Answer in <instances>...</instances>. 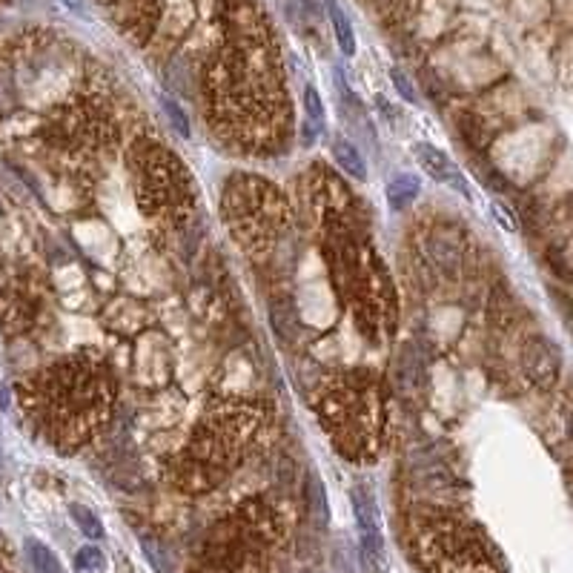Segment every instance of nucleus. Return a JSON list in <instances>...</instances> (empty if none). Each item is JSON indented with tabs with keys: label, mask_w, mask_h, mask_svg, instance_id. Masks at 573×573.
I'll use <instances>...</instances> for the list:
<instances>
[{
	"label": "nucleus",
	"mask_w": 573,
	"mask_h": 573,
	"mask_svg": "<svg viewBox=\"0 0 573 573\" xmlns=\"http://www.w3.org/2000/svg\"><path fill=\"white\" fill-rule=\"evenodd\" d=\"M75 565H78V570H83V573H101V570L106 568V556H104L101 547L87 545V547H81V551H78Z\"/></svg>",
	"instance_id": "nucleus-15"
},
{
	"label": "nucleus",
	"mask_w": 573,
	"mask_h": 573,
	"mask_svg": "<svg viewBox=\"0 0 573 573\" xmlns=\"http://www.w3.org/2000/svg\"><path fill=\"white\" fill-rule=\"evenodd\" d=\"M413 158H416L419 166H422L424 173H428L433 181H438V184H450L459 195H470L465 175L459 173V166H456L453 161H450L447 152L436 150L433 143L419 141V143H413Z\"/></svg>",
	"instance_id": "nucleus-8"
},
{
	"label": "nucleus",
	"mask_w": 573,
	"mask_h": 573,
	"mask_svg": "<svg viewBox=\"0 0 573 573\" xmlns=\"http://www.w3.org/2000/svg\"><path fill=\"white\" fill-rule=\"evenodd\" d=\"M350 502H352L356 522H359L361 565L368 573H384L387 556H384V536H382V522H379V507H376V499H373V493H368L359 484V487H352Z\"/></svg>",
	"instance_id": "nucleus-6"
},
{
	"label": "nucleus",
	"mask_w": 573,
	"mask_h": 573,
	"mask_svg": "<svg viewBox=\"0 0 573 573\" xmlns=\"http://www.w3.org/2000/svg\"><path fill=\"white\" fill-rule=\"evenodd\" d=\"M224 218L236 238L247 250H267L275 241L278 229H284L287 206L282 195L261 178L238 175L229 178L224 195Z\"/></svg>",
	"instance_id": "nucleus-4"
},
{
	"label": "nucleus",
	"mask_w": 573,
	"mask_h": 573,
	"mask_svg": "<svg viewBox=\"0 0 573 573\" xmlns=\"http://www.w3.org/2000/svg\"><path fill=\"white\" fill-rule=\"evenodd\" d=\"M315 407H319L321 428L333 436L341 456L368 459L376 453L384 424V399L373 376L350 373L330 379L319 393Z\"/></svg>",
	"instance_id": "nucleus-2"
},
{
	"label": "nucleus",
	"mask_w": 573,
	"mask_h": 573,
	"mask_svg": "<svg viewBox=\"0 0 573 573\" xmlns=\"http://www.w3.org/2000/svg\"><path fill=\"white\" fill-rule=\"evenodd\" d=\"M568 430H570V438H573V413H570V419H568Z\"/></svg>",
	"instance_id": "nucleus-21"
},
{
	"label": "nucleus",
	"mask_w": 573,
	"mask_h": 573,
	"mask_svg": "<svg viewBox=\"0 0 573 573\" xmlns=\"http://www.w3.org/2000/svg\"><path fill=\"white\" fill-rule=\"evenodd\" d=\"M304 106H307V115L321 124V120H324V104H321V95H319V89H315V87L304 89Z\"/></svg>",
	"instance_id": "nucleus-18"
},
{
	"label": "nucleus",
	"mask_w": 573,
	"mask_h": 573,
	"mask_svg": "<svg viewBox=\"0 0 573 573\" xmlns=\"http://www.w3.org/2000/svg\"><path fill=\"white\" fill-rule=\"evenodd\" d=\"M261 410L252 405H215L204 416L201 428L195 430V438L190 445V461L181 465L184 473L181 484L187 491H204L221 482L229 468L247 453L261 433Z\"/></svg>",
	"instance_id": "nucleus-3"
},
{
	"label": "nucleus",
	"mask_w": 573,
	"mask_h": 573,
	"mask_svg": "<svg viewBox=\"0 0 573 573\" xmlns=\"http://www.w3.org/2000/svg\"><path fill=\"white\" fill-rule=\"evenodd\" d=\"M161 106H164V112H166V120H169V127L175 129V136L178 138H184V141H190L192 138V127H190V118H187V112L181 109L173 97H161Z\"/></svg>",
	"instance_id": "nucleus-14"
},
{
	"label": "nucleus",
	"mask_w": 573,
	"mask_h": 573,
	"mask_svg": "<svg viewBox=\"0 0 573 573\" xmlns=\"http://www.w3.org/2000/svg\"><path fill=\"white\" fill-rule=\"evenodd\" d=\"M330 152L333 161L345 175L352 181H368V164H364V155L359 152V146L345 136H333L330 138Z\"/></svg>",
	"instance_id": "nucleus-9"
},
{
	"label": "nucleus",
	"mask_w": 573,
	"mask_h": 573,
	"mask_svg": "<svg viewBox=\"0 0 573 573\" xmlns=\"http://www.w3.org/2000/svg\"><path fill=\"white\" fill-rule=\"evenodd\" d=\"M327 6V15H330V23H333V32H336V41L341 46V52L345 55H356V32H352V23L350 18L345 15V9H341L336 0H324Z\"/></svg>",
	"instance_id": "nucleus-11"
},
{
	"label": "nucleus",
	"mask_w": 573,
	"mask_h": 573,
	"mask_svg": "<svg viewBox=\"0 0 573 573\" xmlns=\"http://www.w3.org/2000/svg\"><path fill=\"white\" fill-rule=\"evenodd\" d=\"M419 192H422V184H419L416 175H410V173L396 175V178L387 184V204H390V210L405 213L407 206L419 198Z\"/></svg>",
	"instance_id": "nucleus-10"
},
{
	"label": "nucleus",
	"mask_w": 573,
	"mask_h": 573,
	"mask_svg": "<svg viewBox=\"0 0 573 573\" xmlns=\"http://www.w3.org/2000/svg\"><path fill=\"white\" fill-rule=\"evenodd\" d=\"M69 516L78 525V530L87 536V539H101L104 536V525L87 505H69Z\"/></svg>",
	"instance_id": "nucleus-13"
},
{
	"label": "nucleus",
	"mask_w": 573,
	"mask_h": 573,
	"mask_svg": "<svg viewBox=\"0 0 573 573\" xmlns=\"http://www.w3.org/2000/svg\"><path fill=\"white\" fill-rule=\"evenodd\" d=\"M522 370H525L533 387L554 390L559 382V370H562V359H559L554 341H547L545 336L528 338L525 350H522Z\"/></svg>",
	"instance_id": "nucleus-7"
},
{
	"label": "nucleus",
	"mask_w": 573,
	"mask_h": 573,
	"mask_svg": "<svg viewBox=\"0 0 573 573\" xmlns=\"http://www.w3.org/2000/svg\"><path fill=\"white\" fill-rule=\"evenodd\" d=\"M18 407L29 428L60 453H75L101 430L112 407V376L101 356L75 352L20 379Z\"/></svg>",
	"instance_id": "nucleus-1"
},
{
	"label": "nucleus",
	"mask_w": 573,
	"mask_h": 573,
	"mask_svg": "<svg viewBox=\"0 0 573 573\" xmlns=\"http://www.w3.org/2000/svg\"><path fill=\"white\" fill-rule=\"evenodd\" d=\"M390 83H393V87H396V92H399L401 97H405L407 104H416V101H419V95H416V89H413L410 78H407V75H405V72H401V69H396V66L390 69Z\"/></svg>",
	"instance_id": "nucleus-17"
},
{
	"label": "nucleus",
	"mask_w": 573,
	"mask_h": 573,
	"mask_svg": "<svg viewBox=\"0 0 573 573\" xmlns=\"http://www.w3.org/2000/svg\"><path fill=\"white\" fill-rule=\"evenodd\" d=\"M491 213H493V218H496L499 224H502L505 229H510V233H516V229H519V221H516V215L510 213L505 204L493 201V204H491Z\"/></svg>",
	"instance_id": "nucleus-19"
},
{
	"label": "nucleus",
	"mask_w": 573,
	"mask_h": 573,
	"mask_svg": "<svg viewBox=\"0 0 573 573\" xmlns=\"http://www.w3.org/2000/svg\"><path fill=\"white\" fill-rule=\"evenodd\" d=\"M310 507H313V516H315V525L324 528L330 522V505H327V496H324V487L319 479H313L310 487Z\"/></svg>",
	"instance_id": "nucleus-16"
},
{
	"label": "nucleus",
	"mask_w": 573,
	"mask_h": 573,
	"mask_svg": "<svg viewBox=\"0 0 573 573\" xmlns=\"http://www.w3.org/2000/svg\"><path fill=\"white\" fill-rule=\"evenodd\" d=\"M136 173V192L138 204L146 215H158L169 210L187 195V175L173 155L155 146H143L132 161Z\"/></svg>",
	"instance_id": "nucleus-5"
},
{
	"label": "nucleus",
	"mask_w": 573,
	"mask_h": 573,
	"mask_svg": "<svg viewBox=\"0 0 573 573\" xmlns=\"http://www.w3.org/2000/svg\"><path fill=\"white\" fill-rule=\"evenodd\" d=\"M319 132H321V124H319V120H313V118H310V120H304V129H301L304 146H310V143L315 141V136H319Z\"/></svg>",
	"instance_id": "nucleus-20"
},
{
	"label": "nucleus",
	"mask_w": 573,
	"mask_h": 573,
	"mask_svg": "<svg viewBox=\"0 0 573 573\" xmlns=\"http://www.w3.org/2000/svg\"><path fill=\"white\" fill-rule=\"evenodd\" d=\"M27 554H29V562L35 568V573H64L60 570L58 556L52 554V547H46L38 539H29L27 542Z\"/></svg>",
	"instance_id": "nucleus-12"
}]
</instances>
